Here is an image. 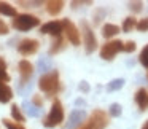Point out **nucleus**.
<instances>
[{"instance_id": "11", "label": "nucleus", "mask_w": 148, "mask_h": 129, "mask_svg": "<svg viewBox=\"0 0 148 129\" xmlns=\"http://www.w3.org/2000/svg\"><path fill=\"white\" fill-rule=\"evenodd\" d=\"M84 116H86L84 115V110H72L70 118H69V123L65 124V128L67 129H75V128L80 129L84 123Z\"/></svg>"}, {"instance_id": "12", "label": "nucleus", "mask_w": 148, "mask_h": 129, "mask_svg": "<svg viewBox=\"0 0 148 129\" xmlns=\"http://www.w3.org/2000/svg\"><path fill=\"white\" fill-rule=\"evenodd\" d=\"M134 99H135V104L138 105V108H140V110H147L148 108V91L147 89L140 88V89L135 93Z\"/></svg>"}, {"instance_id": "34", "label": "nucleus", "mask_w": 148, "mask_h": 129, "mask_svg": "<svg viewBox=\"0 0 148 129\" xmlns=\"http://www.w3.org/2000/svg\"><path fill=\"white\" fill-rule=\"evenodd\" d=\"M77 105H84V102H83L81 99H78V100H77Z\"/></svg>"}, {"instance_id": "2", "label": "nucleus", "mask_w": 148, "mask_h": 129, "mask_svg": "<svg viewBox=\"0 0 148 129\" xmlns=\"http://www.w3.org/2000/svg\"><path fill=\"white\" fill-rule=\"evenodd\" d=\"M62 121H64V107H62L61 100L56 99L51 105L49 113L43 119V126L45 128H54V126H59Z\"/></svg>"}, {"instance_id": "28", "label": "nucleus", "mask_w": 148, "mask_h": 129, "mask_svg": "<svg viewBox=\"0 0 148 129\" xmlns=\"http://www.w3.org/2000/svg\"><path fill=\"white\" fill-rule=\"evenodd\" d=\"M135 42H132V40H129V42H126L124 43V49L123 51H126V53H134L135 51Z\"/></svg>"}, {"instance_id": "26", "label": "nucleus", "mask_w": 148, "mask_h": 129, "mask_svg": "<svg viewBox=\"0 0 148 129\" xmlns=\"http://www.w3.org/2000/svg\"><path fill=\"white\" fill-rule=\"evenodd\" d=\"M129 10H131L132 13H140V11L143 10V3H142V2H131V3H129Z\"/></svg>"}, {"instance_id": "14", "label": "nucleus", "mask_w": 148, "mask_h": 129, "mask_svg": "<svg viewBox=\"0 0 148 129\" xmlns=\"http://www.w3.org/2000/svg\"><path fill=\"white\" fill-rule=\"evenodd\" d=\"M11 99H13V91H11V88L8 86V84L0 81V102L7 104V102H10Z\"/></svg>"}, {"instance_id": "31", "label": "nucleus", "mask_w": 148, "mask_h": 129, "mask_svg": "<svg viewBox=\"0 0 148 129\" xmlns=\"http://www.w3.org/2000/svg\"><path fill=\"white\" fill-rule=\"evenodd\" d=\"M32 104L37 107V108H40V107L43 105V99L38 96V94H34V97H32Z\"/></svg>"}, {"instance_id": "7", "label": "nucleus", "mask_w": 148, "mask_h": 129, "mask_svg": "<svg viewBox=\"0 0 148 129\" xmlns=\"http://www.w3.org/2000/svg\"><path fill=\"white\" fill-rule=\"evenodd\" d=\"M62 26H64V32H65V37L67 40L72 43V45L78 46L81 43V35H80V30L78 27L72 23L70 19H62Z\"/></svg>"}, {"instance_id": "32", "label": "nucleus", "mask_w": 148, "mask_h": 129, "mask_svg": "<svg viewBox=\"0 0 148 129\" xmlns=\"http://www.w3.org/2000/svg\"><path fill=\"white\" fill-rule=\"evenodd\" d=\"M8 30H10V29H8L7 23L0 19V35H7V34H8Z\"/></svg>"}, {"instance_id": "22", "label": "nucleus", "mask_w": 148, "mask_h": 129, "mask_svg": "<svg viewBox=\"0 0 148 129\" xmlns=\"http://www.w3.org/2000/svg\"><path fill=\"white\" fill-rule=\"evenodd\" d=\"M51 65H53V62H51V59H49V58H42L38 61V70L40 72H46V70L51 69Z\"/></svg>"}, {"instance_id": "30", "label": "nucleus", "mask_w": 148, "mask_h": 129, "mask_svg": "<svg viewBox=\"0 0 148 129\" xmlns=\"http://www.w3.org/2000/svg\"><path fill=\"white\" fill-rule=\"evenodd\" d=\"M105 14V10H102V8H99V11H96L94 13V24H99L100 21H102V16Z\"/></svg>"}, {"instance_id": "21", "label": "nucleus", "mask_w": 148, "mask_h": 129, "mask_svg": "<svg viewBox=\"0 0 148 129\" xmlns=\"http://www.w3.org/2000/svg\"><path fill=\"white\" fill-rule=\"evenodd\" d=\"M11 116L14 118V121H19V123H23L24 119H26V118H24V115L21 113L19 107H18L16 104H13V105H11Z\"/></svg>"}, {"instance_id": "23", "label": "nucleus", "mask_w": 148, "mask_h": 129, "mask_svg": "<svg viewBox=\"0 0 148 129\" xmlns=\"http://www.w3.org/2000/svg\"><path fill=\"white\" fill-rule=\"evenodd\" d=\"M121 112H123V108H121V105H119V104H112V105H110V110H108L110 116L118 118V116L121 115Z\"/></svg>"}, {"instance_id": "25", "label": "nucleus", "mask_w": 148, "mask_h": 129, "mask_svg": "<svg viewBox=\"0 0 148 129\" xmlns=\"http://www.w3.org/2000/svg\"><path fill=\"white\" fill-rule=\"evenodd\" d=\"M24 108H26V112L29 113L30 116H38L40 115V112L35 108V107L32 105V104H29V102H24Z\"/></svg>"}, {"instance_id": "33", "label": "nucleus", "mask_w": 148, "mask_h": 129, "mask_svg": "<svg viewBox=\"0 0 148 129\" xmlns=\"http://www.w3.org/2000/svg\"><path fill=\"white\" fill-rule=\"evenodd\" d=\"M78 88H80V91H81V93H88V91H89V84H88L86 81H81V83H80V86H78Z\"/></svg>"}, {"instance_id": "15", "label": "nucleus", "mask_w": 148, "mask_h": 129, "mask_svg": "<svg viewBox=\"0 0 148 129\" xmlns=\"http://www.w3.org/2000/svg\"><path fill=\"white\" fill-rule=\"evenodd\" d=\"M119 32V27L116 26V24H105V26L102 27V35L105 37V38H112V37H115L116 34Z\"/></svg>"}, {"instance_id": "36", "label": "nucleus", "mask_w": 148, "mask_h": 129, "mask_svg": "<svg viewBox=\"0 0 148 129\" xmlns=\"http://www.w3.org/2000/svg\"><path fill=\"white\" fill-rule=\"evenodd\" d=\"M147 77H148V73H147Z\"/></svg>"}, {"instance_id": "6", "label": "nucleus", "mask_w": 148, "mask_h": 129, "mask_svg": "<svg viewBox=\"0 0 148 129\" xmlns=\"http://www.w3.org/2000/svg\"><path fill=\"white\" fill-rule=\"evenodd\" d=\"M81 29H83V43H84V49H86L88 54H92L97 49V38L94 35L92 29L89 27V24L86 21L81 23Z\"/></svg>"}, {"instance_id": "4", "label": "nucleus", "mask_w": 148, "mask_h": 129, "mask_svg": "<svg viewBox=\"0 0 148 129\" xmlns=\"http://www.w3.org/2000/svg\"><path fill=\"white\" fill-rule=\"evenodd\" d=\"M40 24V19L37 16H34V14H18L16 18L13 19V27L16 30H21V32H27V30L34 29V27H37Z\"/></svg>"}, {"instance_id": "9", "label": "nucleus", "mask_w": 148, "mask_h": 129, "mask_svg": "<svg viewBox=\"0 0 148 129\" xmlns=\"http://www.w3.org/2000/svg\"><path fill=\"white\" fill-rule=\"evenodd\" d=\"M40 32L48 34V35H53V37H61V34L64 32L62 21H49V23L43 24L42 29H40Z\"/></svg>"}, {"instance_id": "8", "label": "nucleus", "mask_w": 148, "mask_h": 129, "mask_svg": "<svg viewBox=\"0 0 148 129\" xmlns=\"http://www.w3.org/2000/svg\"><path fill=\"white\" fill-rule=\"evenodd\" d=\"M38 46H40V43L35 38H24L18 45V51L23 56H30V54L38 51Z\"/></svg>"}, {"instance_id": "3", "label": "nucleus", "mask_w": 148, "mask_h": 129, "mask_svg": "<svg viewBox=\"0 0 148 129\" xmlns=\"http://www.w3.org/2000/svg\"><path fill=\"white\" fill-rule=\"evenodd\" d=\"M107 124H108V115L103 110H94L89 119L80 129H105Z\"/></svg>"}, {"instance_id": "1", "label": "nucleus", "mask_w": 148, "mask_h": 129, "mask_svg": "<svg viewBox=\"0 0 148 129\" xmlns=\"http://www.w3.org/2000/svg\"><path fill=\"white\" fill-rule=\"evenodd\" d=\"M38 88L43 93L49 94V96H54V94L61 89V84H59V72L51 70V72L43 73L42 78L38 80Z\"/></svg>"}, {"instance_id": "18", "label": "nucleus", "mask_w": 148, "mask_h": 129, "mask_svg": "<svg viewBox=\"0 0 148 129\" xmlns=\"http://www.w3.org/2000/svg\"><path fill=\"white\" fill-rule=\"evenodd\" d=\"M62 49H64V38H62V37H56V40L53 42V46H51V49H49V53H51V54H56V53L62 51Z\"/></svg>"}, {"instance_id": "27", "label": "nucleus", "mask_w": 148, "mask_h": 129, "mask_svg": "<svg viewBox=\"0 0 148 129\" xmlns=\"http://www.w3.org/2000/svg\"><path fill=\"white\" fill-rule=\"evenodd\" d=\"M137 30H140V32H147L148 30V18H143V19H140L137 23Z\"/></svg>"}, {"instance_id": "29", "label": "nucleus", "mask_w": 148, "mask_h": 129, "mask_svg": "<svg viewBox=\"0 0 148 129\" xmlns=\"http://www.w3.org/2000/svg\"><path fill=\"white\" fill-rule=\"evenodd\" d=\"M3 124L7 126V129H24L19 123H13V121H8V119H3Z\"/></svg>"}, {"instance_id": "35", "label": "nucleus", "mask_w": 148, "mask_h": 129, "mask_svg": "<svg viewBox=\"0 0 148 129\" xmlns=\"http://www.w3.org/2000/svg\"><path fill=\"white\" fill-rule=\"evenodd\" d=\"M142 129H148V121H147V123H145V124H143V126H142Z\"/></svg>"}, {"instance_id": "19", "label": "nucleus", "mask_w": 148, "mask_h": 129, "mask_svg": "<svg viewBox=\"0 0 148 129\" xmlns=\"http://www.w3.org/2000/svg\"><path fill=\"white\" fill-rule=\"evenodd\" d=\"M135 27H137V19L132 18V16L126 18L124 23H123V30H124V32H131V30L135 29Z\"/></svg>"}, {"instance_id": "10", "label": "nucleus", "mask_w": 148, "mask_h": 129, "mask_svg": "<svg viewBox=\"0 0 148 129\" xmlns=\"http://www.w3.org/2000/svg\"><path fill=\"white\" fill-rule=\"evenodd\" d=\"M18 69H19V75H21V84H27V81H29L34 75V65L30 64L29 61L23 59V61H19V64H18Z\"/></svg>"}, {"instance_id": "16", "label": "nucleus", "mask_w": 148, "mask_h": 129, "mask_svg": "<svg viewBox=\"0 0 148 129\" xmlns=\"http://www.w3.org/2000/svg\"><path fill=\"white\" fill-rule=\"evenodd\" d=\"M0 13L5 14V16H13L16 18V8L13 7L11 3H8V2H0Z\"/></svg>"}, {"instance_id": "5", "label": "nucleus", "mask_w": 148, "mask_h": 129, "mask_svg": "<svg viewBox=\"0 0 148 129\" xmlns=\"http://www.w3.org/2000/svg\"><path fill=\"white\" fill-rule=\"evenodd\" d=\"M123 49H124V43L121 40H110L100 48V58L105 59V61H112Z\"/></svg>"}, {"instance_id": "24", "label": "nucleus", "mask_w": 148, "mask_h": 129, "mask_svg": "<svg viewBox=\"0 0 148 129\" xmlns=\"http://www.w3.org/2000/svg\"><path fill=\"white\" fill-rule=\"evenodd\" d=\"M140 64L143 65L145 69H148V45L145 46L143 49H142V53H140Z\"/></svg>"}, {"instance_id": "13", "label": "nucleus", "mask_w": 148, "mask_h": 129, "mask_svg": "<svg viewBox=\"0 0 148 129\" xmlns=\"http://www.w3.org/2000/svg\"><path fill=\"white\" fill-rule=\"evenodd\" d=\"M45 5H46V11H48L51 16L59 14L62 11V8H64V2H62V0H48Z\"/></svg>"}, {"instance_id": "17", "label": "nucleus", "mask_w": 148, "mask_h": 129, "mask_svg": "<svg viewBox=\"0 0 148 129\" xmlns=\"http://www.w3.org/2000/svg\"><path fill=\"white\" fill-rule=\"evenodd\" d=\"M0 81L5 83V81H10V75L7 73V62L5 59L0 56Z\"/></svg>"}, {"instance_id": "20", "label": "nucleus", "mask_w": 148, "mask_h": 129, "mask_svg": "<svg viewBox=\"0 0 148 129\" xmlns=\"http://www.w3.org/2000/svg\"><path fill=\"white\" fill-rule=\"evenodd\" d=\"M123 86H124V80H123V78H115V80H112L107 84V89L108 91H118V89H121Z\"/></svg>"}]
</instances>
